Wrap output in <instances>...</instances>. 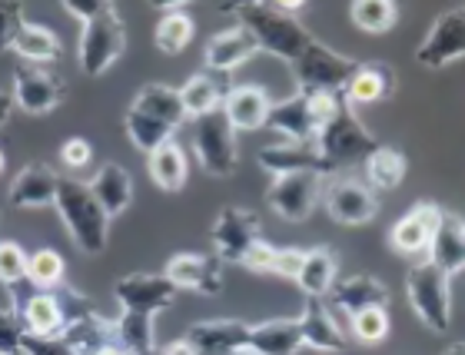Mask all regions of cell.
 I'll return each instance as SVG.
<instances>
[{"mask_svg": "<svg viewBox=\"0 0 465 355\" xmlns=\"http://www.w3.org/2000/svg\"><path fill=\"white\" fill-rule=\"evenodd\" d=\"M223 14L236 17L240 27L250 30L260 44V54H270L282 64H296L312 44L310 30L292 14H286L280 4H232V7H223Z\"/></svg>", "mask_w": 465, "mask_h": 355, "instance_id": "cell-1", "label": "cell"}, {"mask_svg": "<svg viewBox=\"0 0 465 355\" xmlns=\"http://www.w3.org/2000/svg\"><path fill=\"white\" fill-rule=\"evenodd\" d=\"M312 146H316V156H320V173L332 176L352 163H366L369 153L379 146V140L369 133L366 123L359 120L356 106L342 96L340 106H336V113L320 126Z\"/></svg>", "mask_w": 465, "mask_h": 355, "instance_id": "cell-2", "label": "cell"}, {"mask_svg": "<svg viewBox=\"0 0 465 355\" xmlns=\"http://www.w3.org/2000/svg\"><path fill=\"white\" fill-rule=\"evenodd\" d=\"M54 210H57L64 230L70 232V240L84 256H100L110 242V216L100 210V202L94 200L87 182L74 180V176H64L57 190V200H54Z\"/></svg>", "mask_w": 465, "mask_h": 355, "instance_id": "cell-3", "label": "cell"}, {"mask_svg": "<svg viewBox=\"0 0 465 355\" xmlns=\"http://www.w3.org/2000/svg\"><path fill=\"white\" fill-rule=\"evenodd\" d=\"M126 47V27L116 4L100 0V7L94 17L80 24V40H77V64L87 77H104L114 67L120 54Z\"/></svg>", "mask_w": 465, "mask_h": 355, "instance_id": "cell-4", "label": "cell"}, {"mask_svg": "<svg viewBox=\"0 0 465 355\" xmlns=\"http://www.w3.org/2000/svg\"><path fill=\"white\" fill-rule=\"evenodd\" d=\"M406 296L416 319L429 332L446 336L452 326V279L429 260H419L406 272Z\"/></svg>", "mask_w": 465, "mask_h": 355, "instance_id": "cell-5", "label": "cell"}, {"mask_svg": "<svg viewBox=\"0 0 465 355\" xmlns=\"http://www.w3.org/2000/svg\"><path fill=\"white\" fill-rule=\"evenodd\" d=\"M356 67L359 60L342 57L332 47H326L322 40L312 37L306 54L296 64H290V74L292 84H296V94H342Z\"/></svg>", "mask_w": 465, "mask_h": 355, "instance_id": "cell-6", "label": "cell"}, {"mask_svg": "<svg viewBox=\"0 0 465 355\" xmlns=\"http://www.w3.org/2000/svg\"><path fill=\"white\" fill-rule=\"evenodd\" d=\"M193 153L203 166V173L216 180H230L240 170V143H236V130L223 116V110L206 113L193 120Z\"/></svg>", "mask_w": 465, "mask_h": 355, "instance_id": "cell-7", "label": "cell"}, {"mask_svg": "<svg viewBox=\"0 0 465 355\" xmlns=\"http://www.w3.org/2000/svg\"><path fill=\"white\" fill-rule=\"evenodd\" d=\"M326 176L320 173H286L276 176L266 190V206L286 222H306L322 200Z\"/></svg>", "mask_w": 465, "mask_h": 355, "instance_id": "cell-8", "label": "cell"}, {"mask_svg": "<svg viewBox=\"0 0 465 355\" xmlns=\"http://www.w3.org/2000/svg\"><path fill=\"white\" fill-rule=\"evenodd\" d=\"M442 216H446V210L436 206V202H416L389 230L392 252L406 256V260H429V250H432V240H436L439 226H442Z\"/></svg>", "mask_w": 465, "mask_h": 355, "instance_id": "cell-9", "label": "cell"}, {"mask_svg": "<svg viewBox=\"0 0 465 355\" xmlns=\"http://www.w3.org/2000/svg\"><path fill=\"white\" fill-rule=\"evenodd\" d=\"M114 296L120 302V312H136V316H150L163 312L176 302V286L163 272H130V276L116 279Z\"/></svg>", "mask_w": 465, "mask_h": 355, "instance_id": "cell-10", "label": "cell"}, {"mask_svg": "<svg viewBox=\"0 0 465 355\" xmlns=\"http://www.w3.org/2000/svg\"><path fill=\"white\" fill-rule=\"evenodd\" d=\"M10 96H14V106L30 116L54 113L67 100V80L47 67H17Z\"/></svg>", "mask_w": 465, "mask_h": 355, "instance_id": "cell-11", "label": "cell"}, {"mask_svg": "<svg viewBox=\"0 0 465 355\" xmlns=\"http://www.w3.org/2000/svg\"><path fill=\"white\" fill-rule=\"evenodd\" d=\"M210 240H213L216 260L220 262H242L246 252L262 240L260 216L246 210V206H223L213 222V230H210Z\"/></svg>", "mask_w": 465, "mask_h": 355, "instance_id": "cell-12", "label": "cell"}, {"mask_svg": "<svg viewBox=\"0 0 465 355\" xmlns=\"http://www.w3.org/2000/svg\"><path fill=\"white\" fill-rule=\"evenodd\" d=\"M465 57V4L439 14L426 40L416 47V60L426 70H442Z\"/></svg>", "mask_w": 465, "mask_h": 355, "instance_id": "cell-13", "label": "cell"}, {"mask_svg": "<svg viewBox=\"0 0 465 355\" xmlns=\"http://www.w3.org/2000/svg\"><path fill=\"white\" fill-rule=\"evenodd\" d=\"M322 206L340 226H366V222L376 220L379 212L376 192L369 190L366 182L342 180V176L322 186Z\"/></svg>", "mask_w": 465, "mask_h": 355, "instance_id": "cell-14", "label": "cell"}, {"mask_svg": "<svg viewBox=\"0 0 465 355\" xmlns=\"http://www.w3.org/2000/svg\"><path fill=\"white\" fill-rule=\"evenodd\" d=\"M163 276L176 286V292H196V296H216L223 292L226 276L223 262L203 252H176L166 262Z\"/></svg>", "mask_w": 465, "mask_h": 355, "instance_id": "cell-15", "label": "cell"}, {"mask_svg": "<svg viewBox=\"0 0 465 355\" xmlns=\"http://www.w3.org/2000/svg\"><path fill=\"white\" fill-rule=\"evenodd\" d=\"M183 342L196 355H232L250 346V322L240 319H203L186 329Z\"/></svg>", "mask_w": 465, "mask_h": 355, "instance_id": "cell-16", "label": "cell"}, {"mask_svg": "<svg viewBox=\"0 0 465 355\" xmlns=\"http://www.w3.org/2000/svg\"><path fill=\"white\" fill-rule=\"evenodd\" d=\"M296 322H300V332H302V349L326 352V355L346 352V332L340 329L332 309L326 306V299H306V306L296 316Z\"/></svg>", "mask_w": 465, "mask_h": 355, "instance_id": "cell-17", "label": "cell"}, {"mask_svg": "<svg viewBox=\"0 0 465 355\" xmlns=\"http://www.w3.org/2000/svg\"><path fill=\"white\" fill-rule=\"evenodd\" d=\"M64 176L47 163H27L7 186V200L17 210H47L57 200Z\"/></svg>", "mask_w": 465, "mask_h": 355, "instance_id": "cell-18", "label": "cell"}, {"mask_svg": "<svg viewBox=\"0 0 465 355\" xmlns=\"http://www.w3.org/2000/svg\"><path fill=\"white\" fill-rule=\"evenodd\" d=\"M256 54H260L256 37L246 27L232 24V27L220 30V34H213V37L206 40L203 60H206V70H213V74L223 77V74H232L236 67H242Z\"/></svg>", "mask_w": 465, "mask_h": 355, "instance_id": "cell-19", "label": "cell"}, {"mask_svg": "<svg viewBox=\"0 0 465 355\" xmlns=\"http://www.w3.org/2000/svg\"><path fill=\"white\" fill-rule=\"evenodd\" d=\"M330 306L336 312L356 316L366 309H389V289L382 279L369 276V272H356V276L336 279V286L330 289Z\"/></svg>", "mask_w": 465, "mask_h": 355, "instance_id": "cell-20", "label": "cell"}, {"mask_svg": "<svg viewBox=\"0 0 465 355\" xmlns=\"http://www.w3.org/2000/svg\"><path fill=\"white\" fill-rule=\"evenodd\" d=\"M14 316L20 319L24 332H30V336H64L67 302L60 292H34L27 299H17Z\"/></svg>", "mask_w": 465, "mask_h": 355, "instance_id": "cell-21", "label": "cell"}, {"mask_svg": "<svg viewBox=\"0 0 465 355\" xmlns=\"http://www.w3.org/2000/svg\"><path fill=\"white\" fill-rule=\"evenodd\" d=\"M266 126L282 133L290 143H312L316 140V116H312L310 94H290L270 106Z\"/></svg>", "mask_w": 465, "mask_h": 355, "instance_id": "cell-22", "label": "cell"}, {"mask_svg": "<svg viewBox=\"0 0 465 355\" xmlns=\"http://www.w3.org/2000/svg\"><path fill=\"white\" fill-rule=\"evenodd\" d=\"M270 94L256 84H236V87L226 90L223 96V116L230 120V126L236 133H250V130H262L266 126V116H270Z\"/></svg>", "mask_w": 465, "mask_h": 355, "instance_id": "cell-23", "label": "cell"}, {"mask_svg": "<svg viewBox=\"0 0 465 355\" xmlns=\"http://www.w3.org/2000/svg\"><path fill=\"white\" fill-rule=\"evenodd\" d=\"M396 87H399V77L389 64H382V60H369V64H362V60H359L356 74H352V80L346 84L342 96H346L352 106L379 104V100H392Z\"/></svg>", "mask_w": 465, "mask_h": 355, "instance_id": "cell-24", "label": "cell"}, {"mask_svg": "<svg viewBox=\"0 0 465 355\" xmlns=\"http://www.w3.org/2000/svg\"><path fill=\"white\" fill-rule=\"evenodd\" d=\"M302 349V332L296 319H266L250 326V355H296Z\"/></svg>", "mask_w": 465, "mask_h": 355, "instance_id": "cell-25", "label": "cell"}, {"mask_svg": "<svg viewBox=\"0 0 465 355\" xmlns=\"http://www.w3.org/2000/svg\"><path fill=\"white\" fill-rule=\"evenodd\" d=\"M260 166L262 173H270L272 180L286 173H320V156L312 143H270L260 150ZM322 176V173H320Z\"/></svg>", "mask_w": 465, "mask_h": 355, "instance_id": "cell-26", "label": "cell"}, {"mask_svg": "<svg viewBox=\"0 0 465 355\" xmlns=\"http://www.w3.org/2000/svg\"><path fill=\"white\" fill-rule=\"evenodd\" d=\"M87 186L94 192V200L100 202V210L107 212L110 220L126 212V206L134 202V176L126 173L120 163H104Z\"/></svg>", "mask_w": 465, "mask_h": 355, "instance_id": "cell-27", "label": "cell"}, {"mask_svg": "<svg viewBox=\"0 0 465 355\" xmlns=\"http://www.w3.org/2000/svg\"><path fill=\"white\" fill-rule=\"evenodd\" d=\"M336 279H340V260H336V252L330 246H312V250H306L300 276H296V286L302 289V296L326 299L330 289L336 286Z\"/></svg>", "mask_w": 465, "mask_h": 355, "instance_id": "cell-28", "label": "cell"}, {"mask_svg": "<svg viewBox=\"0 0 465 355\" xmlns=\"http://www.w3.org/2000/svg\"><path fill=\"white\" fill-rule=\"evenodd\" d=\"M130 106L146 116H153V120H160V123L170 126V130H180V126L186 123L180 87H170V84H146V87L136 90Z\"/></svg>", "mask_w": 465, "mask_h": 355, "instance_id": "cell-29", "label": "cell"}, {"mask_svg": "<svg viewBox=\"0 0 465 355\" xmlns=\"http://www.w3.org/2000/svg\"><path fill=\"white\" fill-rule=\"evenodd\" d=\"M226 80L213 70H200L180 87V100H183L186 120H200L206 113H216L223 110V96H226Z\"/></svg>", "mask_w": 465, "mask_h": 355, "instance_id": "cell-30", "label": "cell"}, {"mask_svg": "<svg viewBox=\"0 0 465 355\" xmlns=\"http://www.w3.org/2000/svg\"><path fill=\"white\" fill-rule=\"evenodd\" d=\"M146 173L153 180L156 190L163 192H180L190 180V160H186V150L176 140L156 146L153 153L146 156Z\"/></svg>", "mask_w": 465, "mask_h": 355, "instance_id": "cell-31", "label": "cell"}, {"mask_svg": "<svg viewBox=\"0 0 465 355\" xmlns=\"http://www.w3.org/2000/svg\"><path fill=\"white\" fill-rule=\"evenodd\" d=\"M10 50H14L20 60H27V67H44V64H54L64 47H60V37L50 27L24 20V27L17 30V37H14V47Z\"/></svg>", "mask_w": 465, "mask_h": 355, "instance_id": "cell-32", "label": "cell"}, {"mask_svg": "<svg viewBox=\"0 0 465 355\" xmlns=\"http://www.w3.org/2000/svg\"><path fill=\"white\" fill-rule=\"evenodd\" d=\"M429 262H436L449 279L465 269V236H462V220L456 216H442V226H439L436 240H432V250H429Z\"/></svg>", "mask_w": 465, "mask_h": 355, "instance_id": "cell-33", "label": "cell"}, {"mask_svg": "<svg viewBox=\"0 0 465 355\" xmlns=\"http://www.w3.org/2000/svg\"><path fill=\"white\" fill-rule=\"evenodd\" d=\"M406 153L402 150H396V146H386V143H379L372 153H369L366 160V180L372 190H396L399 182L406 180Z\"/></svg>", "mask_w": 465, "mask_h": 355, "instance_id": "cell-34", "label": "cell"}, {"mask_svg": "<svg viewBox=\"0 0 465 355\" xmlns=\"http://www.w3.org/2000/svg\"><path fill=\"white\" fill-rule=\"evenodd\" d=\"M196 34V24L193 17L183 10H170V14H160V20H156V30H153V44L160 54H166V57H176V54H183L186 47H190V40H193Z\"/></svg>", "mask_w": 465, "mask_h": 355, "instance_id": "cell-35", "label": "cell"}, {"mask_svg": "<svg viewBox=\"0 0 465 355\" xmlns=\"http://www.w3.org/2000/svg\"><path fill=\"white\" fill-rule=\"evenodd\" d=\"M124 130H126V140L136 146V150H143L146 156L153 153L156 146H163V143H170L173 140V133L176 130H170V126H163L160 120H153V116H146V113H140V110H126V116H124Z\"/></svg>", "mask_w": 465, "mask_h": 355, "instance_id": "cell-36", "label": "cell"}, {"mask_svg": "<svg viewBox=\"0 0 465 355\" xmlns=\"http://www.w3.org/2000/svg\"><path fill=\"white\" fill-rule=\"evenodd\" d=\"M116 322V342L134 355H156V336H153V319L136 316V312H120Z\"/></svg>", "mask_w": 465, "mask_h": 355, "instance_id": "cell-37", "label": "cell"}, {"mask_svg": "<svg viewBox=\"0 0 465 355\" xmlns=\"http://www.w3.org/2000/svg\"><path fill=\"white\" fill-rule=\"evenodd\" d=\"M64 272H67V262H64V256L57 250H50V246H40V250H34L27 256V279L40 292L60 289Z\"/></svg>", "mask_w": 465, "mask_h": 355, "instance_id": "cell-38", "label": "cell"}, {"mask_svg": "<svg viewBox=\"0 0 465 355\" xmlns=\"http://www.w3.org/2000/svg\"><path fill=\"white\" fill-rule=\"evenodd\" d=\"M349 20H352L362 34H386V30L396 27L399 7L389 4V0H356V4L349 7Z\"/></svg>", "mask_w": 465, "mask_h": 355, "instance_id": "cell-39", "label": "cell"}, {"mask_svg": "<svg viewBox=\"0 0 465 355\" xmlns=\"http://www.w3.org/2000/svg\"><path fill=\"white\" fill-rule=\"evenodd\" d=\"M349 329H352V339L362 342V346H379L389 339V312L386 309H366V312H356L349 316Z\"/></svg>", "mask_w": 465, "mask_h": 355, "instance_id": "cell-40", "label": "cell"}, {"mask_svg": "<svg viewBox=\"0 0 465 355\" xmlns=\"http://www.w3.org/2000/svg\"><path fill=\"white\" fill-rule=\"evenodd\" d=\"M27 279V252L14 240H0V286H20Z\"/></svg>", "mask_w": 465, "mask_h": 355, "instance_id": "cell-41", "label": "cell"}, {"mask_svg": "<svg viewBox=\"0 0 465 355\" xmlns=\"http://www.w3.org/2000/svg\"><path fill=\"white\" fill-rule=\"evenodd\" d=\"M20 355H77V352L70 349L67 339L60 336H30V332H24Z\"/></svg>", "mask_w": 465, "mask_h": 355, "instance_id": "cell-42", "label": "cell"}, {"mask_svg": "<svg viewBox=\"0 0 465 355\" xmlns=\"http://www.w3.org/2000/svg\"><path fill=\"white\" fill-rule=\"evenodd\" d=\"M20 27H24V7L0 0V54L14 47V37H17Z\"/></svg>", "mask_w": 465, "mask_h": 355, "instance_id": "cell-43", "label": "cell"}, {"mask_svg": "<svg viewBox=\"0 0 465 355\" xmlns=\"http://www.w3.org/2000/svg\"><path fill=\"white\" fill-rule=\"evenodd\" d=\"M60 160L67 170H87L90 160H94V146L84 140V136H70L60 143Z\"/></svg>", "mask_w": 465, "mask_h": 355, "instance_id": "cell-44", "label": "cell"}, {"mask_svg": "<svg viewBox=\"0 0 465 355\" xmlns=\"http://www.w3.org/2000/svg\"><path fill=\"white\" fill-rule=\"evenodd\" d=\"M24 326L10 309H0V355H20Z\"/></svg>", "mask_w": 465, "mask_h": 355, "instance_id": "cell-45", "label": "cell"}, {"mask_svg": "<svg viewBox=\"0 0 465 355\" xmlns=\"http://www.w3.org/2000/svg\"><path fill=\"white\" fill-rule=\"evenodd\" d=\"M272 262H276V246H270L266 240H260L246 252V260L240 262L242 269H250L256 276H272Z\"/></svg>", "mask_w": 465, "mask_h": 355, "instance_id": "cell-46", "label": "cell"}, {"mask_svg": "<svg viewBox=\"0 0 465 355\" xmlns=\"http://www.w3.org/2000/svg\"><path fill=\"white\" fill-rule=\"evenodd\" d=\"M302 256H306V250H276L272 276L292 279V282H296V276H300V269H302Z\"/></svg>", "mask_w": 465, "mask_h": 355, "instance_id": "cell-47", "label": "cell"}, {"mask_svg": "<svg viewBox=\"0 0 465 355\" xmlns=\"http://www.w3.org/2000/svg\"><path fill=\"white\" fill-rule=\"evenodd\" d=\"M10 113H14V96L0 90V126L10 123Z\"/></svg>", "mask_w": 465, "mask_h": 355, "instance_id": "cell-48", "label": "cell"}, {"mask_svg": "<svg viewBox=\"0 0 465 355\" xmlns=\"http://www.w3.org/2000/svg\"><path fill=\"white\" fill-rule=\"evenodd\" d=\"M156 355H196L193 349L186 346L183 339H176V342H170V346H163V352H156Z\"/></svg>", "mask_w": 465, "mask_h": 355, "instance_id": "cell-49", "label": "cell"}, {"mask_svg": "<svg viewBox=\"0 0 465 355\" xmlns=\"http://www.w3.org/2000/svg\"><path fill=\"white\" fill-rule=\"evenodd\" d=\"M442 355H465V342H456V346H449Z\"/></svg>", "mask_w": 465, "mask_h": 355, "instance_id": "cell-50", "label": "cell"}, {"mask_svg": "<svg viewBox=\"0 0 465 355\" xmlns=\"http://www.w3.org/2000/svg\"><path fill=\"white\" fill-rule=\"evenodd\" d=\"M4 166H7V153L0 150V173H4Z\"/></svg>", "mask_w": 465, "mask_h": 355, "instance_id": "cell-51", "label": "cell"}, {"mask_svg": "<svg viewBox=\"0 0 465 355\" xmlns=\"http://www.w3.org/2000/svg\"><path fill=\"white\" fill-rule=\"evenodd\" d=\"M232 355H250V352H246V349H242V352H232Z\"/></svg>", "mask_w": 465, "mask_h": 355, "instance_id": "cell-52", "label": "cell"}, {"mask_svg": "<svg viewBox=\"0 0 465 355\" xmlns=\"http://www.w3.org/2000/svg\"><path fill=\"white\" fill-rule=\"evenodd\" d=\"M462 236H465V222H462Z\"/></svg>", "mask_w": 465, "mask_h": 355, "instance_id": "cell-53", "label": "cell"}]
</instances>
